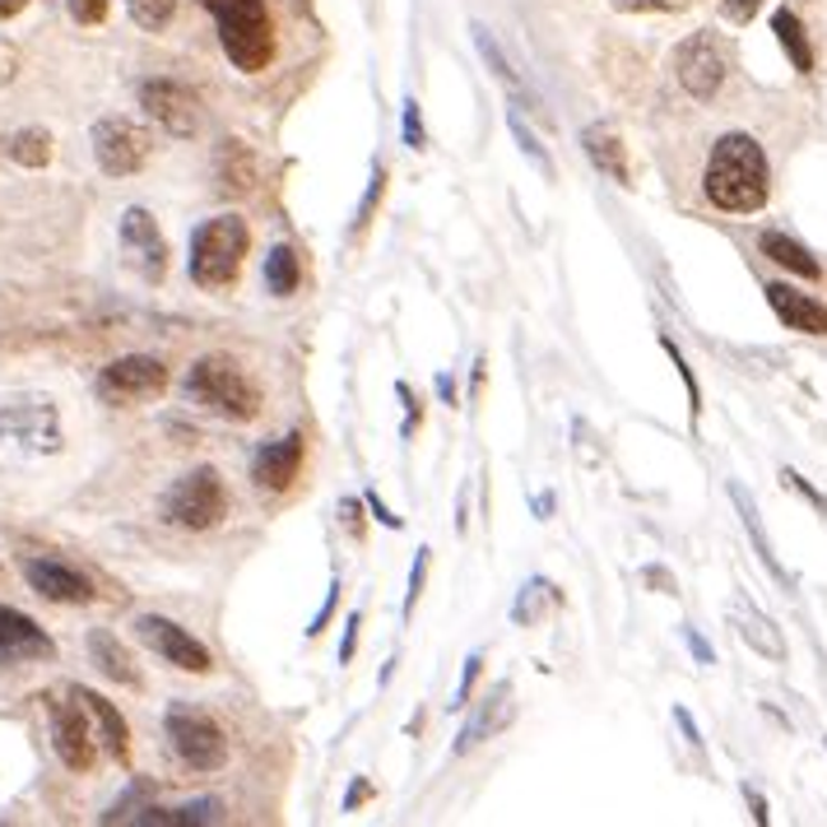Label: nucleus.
Here are the masks:
<instances>
[{
	"mask_svg": "<svg viewBox=\"0 0 827 827\" xmlns=\"http://www.w3.org/2000/svg\"><path fill=\"white\" fill-rule=\"evenodd\" d=\"M703 191L716 210L726 215H754L767 205V191H771V172H767V153L754 136L744 131H730L720 136L711 159H707V172H703Z\"/></svg>",
	"mask_w": 827,
	"mask_h": 827,
	"instance_id": "obj_1",
	"label": "nucleus"
},
{
	"mask_svg": "<svg viewBox=\"0 0 827 827\" xmlns=\"http://www.w3.org/2000/svg\"><path fill=\"white\" fill-rule=\"evenodd\" d=\"M187 400H196L200 409L219 414V419L247 424L261 414V391L256 381L242 372V363H232L223 353H205L200 363H191L187 372Z\"/></svg>",
	"mask_w": 827,
	"mask_h": 827,
	"instance_id": "obj_2",
	"label": "nucleus"
},
{
	"mask_svg": "<svg viewBox=\"0 0 827 827\" xmlns=\"http://www.w3.org/2000/svg\"><path fill=\"white\" fill-rule=\"evenodd\" d=\"M247 247H251V232L238 215L205 219L191 232V279L200 289H228L247 261Z\"/></svg>",
	"mask_w": 827,
	"mask_h": 827,
	"instance_id": "obj_3",
	"label": "nucleus"
},
{
	"mask_svg": "<svg viewBox=\"0 0 827 827\" xmlns=\"http://www.w3.org/2000/svg\"><path fill=\"white\" fill-rule=\"evenodd\" d=\"M219 14V42L228 51V61L242 74H261L275 57V23L266 0H223Z\"/></svg>",
	"mask_w": 827,
	"mask_h": 827,
	"instance_id": "obj_4",
	"label": "nucleus"
},
{
	"mask_svg": "<svg viewBox=\"0 0 827 827\" xmlns=\"http://www.w3.org/2000/svg\"><path fill=\"white\" fill-rule=\"evenodd\" d=\"M223 511H228V494L219 470H210V465H196L191 475H182L163 494V521L182 530H210L223 521Z\"/></svg>",
	"mask_w": 827,
	"mask_h": 827,
	"instance_id": "obj_5",
	"label": "nucleus"
},
{
	"mask_svg": "<svg viewBox=\"0 0 827 827\" xmlns=\"http://www.w3.org/2000/svg\"><path fill=\"white\" fill-rule=\"evenodd\" d=\"M163 730L172 739V754L182 758L191 771H219L228 763V739L200 707H187V703L168 707Z\"/></svg>",
	"mask_w": 827,
	"mask_h": 827,
	"instance_id": "obj_6",
	"label": "nucleus"
},
{
	"mask_svg": "<svg viewBox=\"0 0 827 827\" xmlns=\"http://www.w3.org/2000/svg\"><path fill=\"white\" fill-rule=\"evenodd\" d=\"M0 447L19 451H57L61 428L47 396H0Z\"/></svg>",
	"mask_w": 827,
	"mask_h": 827,
	"instance_id": "obj_7",
	"label": "nucleus"
},
{
	"mask_svg": "<svg viewBox=\"0 0 827 827\" xmlns=\"http://www.w3.org/2000/svg\"><path fill=\"white\" fill-rule=\"evenodd\" d=\"M726 70H730V51L716 33H693L679 51H675V74L679 84L693 93V98H716L720 84H726Z\"/></svg>",
	"mask_w": 827,
	"mask_h": 827,
	"instance_id": "obj_8",
	"label": "nucleus"
},
{
	"mask_svg": "<svg viewBox=\"0 0 827 827\" xmlns=\"http://www.w3.org/2000/svg\"><path fill=\"white\" fill-rule=\"evenodd\" d=\"M149 149H153L149 131H140V126L126 121V117H102L93 126V159H98V168L108 177L140 172L145 159H149Z\"/></svg>",
	"mask_w": 827,
	"mask_h": 827,
	"instance_id": "obj_9",
	"label": "nucleus"
},
{
	"mask_svg": "<svg viewBox=\"0 0 827 827\" xmlns=\"http://www.w3.org/2000/svg\"><path fill=\"white\" fill-rule=\"evenodd\" d=\"M168 386V368L159 358L149 353H131V358H117L98 372V396L112 400V405H140V400H153Z\"/></svg>",
	"mask_w": 827,
	"mask_h": 827,
	"instance_id": "obj_10",
	"label": "nucleus"
},
{
	"mask_svg": "<svg viewBox=\"0 0 827 827\" xmlns=\"http://www.w3.org/2000/svg\"><path fill=\"white\" fill-rule=\"evenodd\" d=\"M136 637L149 646V651H159L172 669H187V675H210L215 660L210 651L182 628V624H172V618H159V614H140L136 618Z\"/></svg>",
	"mask_w": 827,
	"mask_h": 827,
	"instance_id": "obj_11",
	"label": "nucleus"
},
{
	"mask_svg": "<svg viewBox=\"0 0 827 827\" xmlns=\"http://www.w3.org/2000/svg\"><path fill=\"white\" fill-rule=\"evenodd\" d=\"M51 711V744H57V754L70 771H89L93 758H98V735H93V720L89 711L80 707V697L70 693V703H47Z\"/></svg>",
	"mask_w": 827,
	"mask_h": 827,
	"instance_id": "obj_12",
	"label": "nucleus"
},
{
	"mask_svg": "<svg viewBox=\"0 0 827 827\" xmlns=\"http://www.w3.org/2000/svg\"><path fill=\"white\" fill-rule=\"evenodd\" d=\"M121 251L126 261L136 266V275H145L149 283H159L168 275V242L159 223H153L149 210H140V205H131V210L121 215Z\"/></svg>",
	"mask_w": 827,
	"mask_h": 827,
	"instance_id": "obj_13",
	"label": "nucleus"
},
{
	"mask_svg": "<svg viewBox=\"0 0 827 827\" xmlns=\"http://www.w3.org/2000/svg\"><path fill=\"white\" fill-rule=\"evenodd\" d=\"M140 108L172 136H196L200 131V98L177 80H145L140 84Z\"/></svg>",
	"mask_w": 827,
	"mask_h": 827,
	"instance_id": "obj_14",
	"label": "nucleus"
},
{
	"mask_svg": "<svg viewBox=\"0 0 827 827\" xmlns=\"http://www.w3.org/2000/svg\"><path fill=\"white\" fill-rule=\"evenodd\" d=\"M302 451H307L302 432H283L279 442H266L261 451H256V465H251L256 488H261V494H283L302 470Z\"/></svg>",
	"mask_w": 827,
	"mask_h": 827,
	"instance_id": "obj_15",
	"label": "nucleus"
},
{
	"mask_svg": "<svg viewBox=\"0 0 827 827\" xmlns=\"http://www.w3.org/2000/svg\"><path fill=\"white\" fill-rule=\"evenodd\" d=\"M23 577H29V586L42 600H57V605H89L93 600L89 577H80L74 567H66L57 558H23Z\"/></svg>",
	"mask_w": 827,
	"mask_h": 827,
	"instance_id": "obj_16",
	"label": "nucleus"
},
{
	"mask_svg": "<svg viewBox=\"0 0 827 827\" xmlns=\"http://www.w3.org/2000/svg\"><path fill=\"white\" fill-rule=\"evenodd\" d=\"M51 656V637L33 624L29 614L0 605V665H19V660H42Z\"/></svg>",
	"mask_w": 827,
	"mask_h": 827,
	"instance_id": "obj_17",
	"label": "nucleus"
},
{
	"mask_svg": "<svg viewBox=\"0 0 827 827\" xmlns=\"http://www.w3.org/2000/svg\"><path fill=\"white\" fill-rule=\"evenodd\" d=\"M763 293H767V307H771V312H777L790 330H799V335H827V307H823L818 298L790 289V283H767Z\"/></svg>",
	"mask_w": 827,
	"mask_h": 827,
	"instance_id": "obj_18",
	"label": "nucleus"
},
{
	"mask_svg": "<svg viewBox=\"0 0 827 827\" xmlns=\"http://www.w3.org/2000/svg\"><path fill=\"white\" fill-rule=\"evenodd\" d=\"M74 697H80V707L89 711V720H93V735H98V744L108 748V754L117 758V763H131V730H126V720H121V711L108 703V697H98L93 688H70Z\"/></svg>",
	"mask_w": 827,
	"mask_h": 827,
	"instance_id": "obj_19",
	"label": "nucleus"
},
{
	"mask_svg": "<svg viewBox=\"0 0 827 827\" xmlns=\"http://www.w3.org/2000/svg\"><path fill=\"white\" fill-rule=\"evenodd\" d=\"M511 716H516L511 684H498V688H494V697H484V707H479L470 720H465V730H460V739H456V754H470L475 744H484L488 735H498Z\"/></svg>",
	"mask_w": 827,
	"mask_h": 827,
	"instance_id": "obj_20",
	"label": "nucleus"
},
{
	"mask_svg": "<svg viewBox=\"0 0 827 827\" xmlns=\"http://www.w3.org/2000/svg\"><path fill=\"white\" fill-rule=\"evenodd\" d=\"M581 149H586V159L609 177V182H618V187L632 182V172H628V149H624V140L609 131V126H586V131H581Z\"/></svg>",
	"mask_w": 827,
	"mask_h": 827,
	"instance_id": "obj_21",
	"label": "nucleus"
},
{
	"mask_svg": "<svg viewBox=\"0 0 827 827\" xmlns=\"http://www.w3.org/2000/svg\"><path fill=\"white\" fill-rule=\"evenodd\" d=\"M215 172H219V191L247 196L256 187V153L242 140H223L219 159H215Z\"/></svg>",
	"mask_w": 827,
	"mask_h": 827,
	"instance_id": "obj_22",
	"label": "nucleus"
},
{
	"mask_svg": "<svg viewBox=\"0 0 827 827\" xmlns=\"http://www.w3.org/2000/svg\"><path fill=\"white\" fill-rule=\"evenodd\" d=\"M562 605V590L549 581V577H530L526 586H521V596H516V605H511V618L521 628H530V624H545V618L554 614Z\"/></svg>",
	"mask_w": 827,
	"mask_h": 827,
	"instance_id": "obj_23",
	"label": "nucleus"
},
{
	"mask_svg": "<svg viewBox=\"0 0 827 827\" xmlns=\"http://www.w3.org/2000/svg\"><path fill=\"white\" fill-rule=\"evenodd\" d=\"M89 656L98 660V669L108 679H117V684H126V688H136L140 684V675H136V665H131V656H126V646L112 637V632H89Z\"/></svg>",
	"mask_w": 827,
	"mask_h": 827,
	"instance_id": "obj_24",
	"label": "nucleus"
},
{
	"mask_svg": "<svg viewBox=\"0 0 827 827\" xmlns=\"http://www.w3.org/2000/svg\"><path fill=\"white\" fill-rule=\"evenodd\" d=\"M758 247H763L767 261L786 266L790 275H805V279H818V275H823V266L814 261V251H809V247H799L795 238H786V232H763Z\"/></svg>",
	"mask_w": 827,
	"mask_h": 827,
	"instance_id": "obj_25",
	"label": "nucleus"
},
{
	"mask_svg": "<svg viewBox=\"0 0 827 827\" xmlns=\"http://www.w3.org/2000/svg\"><path fill=\"white\" fill-rule=\"evenodd\" d=\"M735 628H739V637L754 646V651H763L767 660H786V641H781V632L771 628V618H763L754 605H739L735 609Z\"/></svg>",
	"mask_w": 827,
	"mask_h": 827,
	"instance_id": "obj_26",
	"label": "nucleus"
},
{
	"mask_svg": "<svg viewBox=\"0 0 827 827\" xmlns=\"http://www.w3.org/2000/svg\"><path fill=\"white\" fill-rule=\"evenodd\" d=\"M771 33H777V42L786 47V57L799 74H809L814 70V47H809V33H805V23H799L795 10H777L771 14Z\"/></svg>",
	"mask_w": 827,
	"mask_h": 827,
	"instance_id": "obj_27",
	"label": "nucleus"
},
{
	"mask_svg": "<svg viewBox=\"0 0 827 827\" xmlns=\"http://www.w3.org/2000/svg\"><path fill=\"white\" fill-rule=\"evenodd\" d=\"M730 502L739 507V516H744V530L748 535H754V549H758V558H763V567H767V572L771 577H777L781 586H790V572H786V567L777 562V554H771V545H767V535H763V521H758V507H754V498H748L744 494V488L739 484H730Z\"/></svg>",
	"mask_w": 827,
	"mask_h": 827,
	"instance_id": "obj_28",
	"label": "nucleus"
},
{
	"mask_svg": "<svg viewBox=\"0 0 827 827\" xmlns=\"http://www.w3.org/2000/svg\"><path fill=\"white\" fill-rule=\"evenodd\" d=\"M298 279H302V266H298V251L293 247H270L266 256V289L275 298H293L298 293Z\"/></svg>",
	"mask_w": 827,
	"mask_h": 827,
	"instance_id": "obj_29",
	"label": "nucleus"
},
{
	"mask_svg": "<svg viewBox=\"0 0 827 827\" xmlns=\"http://www.w3.org/2000/svg\"><path fill=\"white\" fill-rule=\"evenodd\" d=\"M475 42H479V57L488 61V70H494V74H498V80H502L507 89H516V93H521V89H526V84H521V74H516V70H511V61H507V51L498 47V38H494V33H488V29H484V23H475Z\"/></svg>",
	"mask_w": 827,
	"mask_h": 827,
	"instance_id": "obj_30",
	"label": "nucleus"
},
{
	"mask_svg": "<svg viewBox=\"0 0 827 827\" xmlns=\"http://www.w3.org/2000/svg\"><path fill=\"white\" fill-rule=\"evenodd\" d=\"M10 159L23 168H42L51 159V136L47 131H19L10 136Z\"/></svg>",
	"mask_w": 827,
	"mask_h": 827,
	"instance_id": "obj_31",
	"label": "nucleus"
},
{
	"mask_svg": "<svg viewBox=\"0 0 827 827\" xmlns=\"http://www.w3.org/2000/svg\"><path fill=\"white\" fill-rule=\"evenodd\" d=\"M126 10H131V19L140 23V29L159 33V29H168V19H172V10H177V0H126Z\"/></svg>",
	"mask_w": 827,
	"mask_h": 827,
	"instance_id": "obj_32",
	"label": "nucleus"
},
{
	"mask_svg": "<svg viewBox=\"0 0 827 827\" xmlns=\"http://www.w3.org/2000/svg\"><path fill=\"white\" fill-rule=\"evenodd\" d=\"M511 136H516V140H521V149H526V153H530V159H535V168H539V172H545V177L554 172V163H549V153H545V149H539V140L530 136V126H526L521 117H516V112H511Z\"/></svg>",
	"mask_w": 827,
	"mask_h": 827,
	"instance_id": "obj_33",
	"label": "nucleus"
},
{
	"mask_svg": "<svg viewBox=\"0 0 827 827\" xmlns=\"http://www.w3.org/2000/svg\"><path fill=\"white\" fill-rule=\"evenodd\" d=\"M781 479H786V488H795V494L805 498V502H809V507H814V511L823 516V521H827V498L818 494V488H814V484H809L805 475H799V470H781Z\"/></svg>",
	"mask_w": 827,
	"mask_h": 827,
	"instance_id": "obj_34",
	"label": "nucleus"
},
{
	"mask_svg": "<svg viewBox=\"0 0 827 827\" xmlns=\"http://www.w3.org/2000/svg\"><path fill=\"white\" fill-rule=\"evenodd\" d=\"M665 345V353L675 358V368H679V377H684V386H688V405H693V419L703 414V396H697V381H693V372H688V363H684V353L675 349V340H660Z\"/></svg>",
	"mask_w": 827,
	"mask_h": 827,
	"instance_id": "obj_35",
	"label": "nucleus"
},
{
	"mask_svg": "<svg viewBox=\"0 0 827 827\" xmlns=\"http://www.w3.org/2000/svg\"><path fill=\"white\" fill-rule=\"evenodd\" d=\"M74 23H102L108 19V0H66Z\"/></svg>",
	"mask_w": 827,
	"mask_h": 827,
	"instance_id": "obj_36",
	"label": "nucleus"
},
{
	"mask_svg": "<svg viewBox=\"0 0 827 827\" xmlns=\"http://www.w3.org/2000/svg\"><path fill=\"white\" fill-rule=\"evenodd\" d=\"M479 669H484V656L475 651L470 660H465V675H460V688H456V703H451V707H465V703H470V693H475V684H479Z\"/></svg>",
	"mask_w": 827,
	"mask_h": 827,
	"instance_id": "obj_37",
	"label": "nucleus"
},
{
	"mask_svg": "<svg viewBox=\"0 0 827 827\" xmlns=\"http://www.w3.org/2000/svg\"><path fill=\"white\" fill-rule=\"evenodd\" d=\"M405 145L409 149H424V121H419V102H405Z\"/></svg>",
	"mask_w": 827,
	"mask_h": 827,
	"instance_id": "obj_38",
	"label": "nucleus"
},
{
	"mask_svg": "<svg viewBox=\"0 0 827 827\" xmlns=\"http://www.w3.org/2000/svg\"><path fill=\"white\" fill-rule=\"evenodd\" d=\"M381 182H386V172H381V163H377V168H372V187H368L363 205H358V219H353V228H363V223H368V215H372V205L381 200Z\"/></svg>",
	"mask_w": 827,
	"mask_h": 827,
	"instance_id": "obj_39",
	"label": "nucleus"
},
{
	"mask_svg": "<svg viewBox=\"0 0 827 827\" xmlns=\"http://www.w3.org/2000/svg\"><path fill=\"white\" fill-rule=\"evenodd\" d=\"M424 572H428V549H419V558H414V572H409V596H405V614L414 609V600H419V590H424Z\"/></svg>",
	"mask_w": 827,
	"mask_h": 827,
	"instance_id": "obj_40",
	"label": "nucleus"
},
{
	"mask_svg": "<svg viewBox=\"0 0 827 827\" xmlns=\"http://www.w3.org/2000/svg\"><path fill=\"white\" fill-rule=\"evenodd\" d=\"M720 10H726L735 23H748V19L763 10V0H720Z\"/></svg>",
	"mask_w": 827,
	"mask_h": 827,
	"instance_id": "obj_41",
	"label": "nucleus"
},
{
	"mask_svg": "<svg viewBox=\"0 0 827 827\" xmlns=\"http://www.w3.org/2000/svg\"><path fill=\"white\" fill-rule=\"evenodd\" d=\"M358 628H363V614H349V624H345V646H340V665H349V660H353Z\"/></svg>",
	"mask_w": 827,
	"mask_h": 827,
	"instance_id": "obj_42",
	"label": "nucleus"
},
{
	"mask_svg": "<svg viewBox=\"0 0 827 827\" xmlns=\"http://www.w3.org/2000/svg\"><path fill=\"white\" fill-rule=\"evenodd\" d=\"M368 507H372V516H377V521H381L386 530H400V526H405V521H400V516H396L391 507H386V502H381L377 494H368Z\"/></svg>",
	"mask_w": 827,
	"mask_h": 827,
	"instance_id": "obj_43",
	"label": "nucleus"
},
{
	"mask_svg": "<svg viewBox=\"0 0 827 827\" xmlns=\"http://www.w3.org/2000/svg\"><path fill=\"white\" fill-rule=\"evenodd\" d=\"M618 10H679L684 0H614Z\"/></svg>",
	"mask_w": 827,
	"mask_h": 827,
	"instance_id": "obj_44",
	"label": "nucleus"
},
{
	"mask_svg": "<svg viewBox=\"0 0 827 827\" xmlns=\"http://www.w3.org/2000/svg\"><path fill=\"white\" fill-rule=\"evenodd\" d=\"M335 596H340V581H330V596H326V605H321V614L312 618V628H307V637H317V632L326 628V618H330V609H335Z\"/></svg>",
	"mask_w": 827,
	"mask_h": 827,
	"instance_id": "obj_45",
	"label": "nucleus"
},
{
	"mask_svg": "<svg viewBox=\"0 0 827 827\" xmlns=\"http://www.w3.org/2000/svg\"><path fill=\"white\" fill-rule=\"evenodd\" d=\"M684 637H688V646H693V656H697V660H703V665H711V660H716V656H711V646H707V641H703V637H697V632H693V628H688V632H684Z\"/></svg>",
	"mask_w": 827,
	"mask_h": 827,
	"instance_id": "obj_46",
	"label": "nucleus"
},
{
	"mask_svg": "<svg viewBox=\"0 0 827 827\" xmlns=\"http://www.w3.org/2000/svg\"><path fill=\"white\" fill-rule=\"evenodd\" d=\"M744 799L754 805V818H758V823H771V814H767V805H763V795H758V790H748V786H744Z\"/></svg>",
	"mask_w": 827,
	"mask_h": 827,
	"instance_id": "obj_47",
	"label": "nucleus"
},
{
	"mask_svg": "<svg viewBox=\"0 0 827 827\" xmlns=\"http://www.w3.org/2000/svg\"><path fill=\"white\" fill-rule=\"evenodd\" d=\"M29 0H0V19H10V14H19Z\"/></svg>",
	"mask_w": 827,
	"mask_h": 827,
	"instance_id": "obj_48",
	"label": "nucleus"
},
{
	"mask_svg": "<svg viewBox=\"0 0 827 827\" xmlns=\"http://www.w3.org/2000/svg\"><path fill=\"white\" fill-rule=\"evenodd\" d=\"M363 799H368V786H363V781H358V786L349 790V809H353V805H363Z\"/></svg>",
	"mask_w": 827,
	"mask_h": 827,
	"instance_id": "obj_49",
	"label": "nucleus"
},
{
	"mask_svg": "<svg viewBox=\"0 0 827 827\" xmlns=\"http://www.w3.org/2000/svg\"><path fill=\"white\" fill-rule=\"evenodd\" d=\"M200 6H205V10H219V6H223V0H200Z\"/></svg>",
	"mask_w": 827,
	"mask_h": 827,
	"instance_id": "obj_50",
	"label": "nucleus"
}]
</instances>
